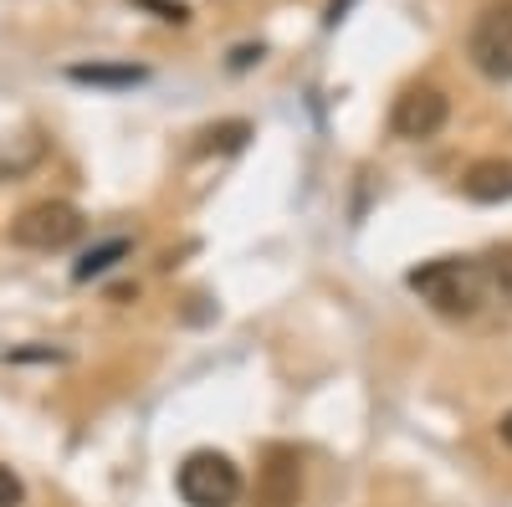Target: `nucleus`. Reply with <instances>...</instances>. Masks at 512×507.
Here are the masks:
<instances>
[{
  "label": "nucleus",
  "instance_id": "1",
  "mask_svg": "<svg viewBox=\"0 0 512 507\" xmlns=\"http://www.w3.org/2000/svg\"><path fill=\"white\" fill-rule=\"evenodd\" d=\"M410 292L441 318L451 323H466V318H477L482 303H487V272L477 257H436V262H420L410 277Z\"/></svg>",
  "mask_w": 512,
  "mask_h": 507
},
{
  "label": "nucleus",
  "instance_id": "2",
  "mask_svg": "<svg viewBox=\"0 0 512 507\" xmlns=\"http://www.w3.org/2000/svg\"><path fill=\"white\" fill-rule=\"evenodd\" d=\"M175 487L185 507H236L241 502V472L226 451H190L175 472Z\"/></svg>",
  "mask_w": 512,
  "mask_h": 507
},
{
  "label": "nucleus",
  "instance_id": "3",
  "mask_svg": "<svg viewBox=\"0 0 512 507\" xmlns=\"http://www.w3.org/2000/svg\"><path fill=\"white\" fill-rule=\"evenodd\" d=\"M82 236V210L67 200H36L11 221V241L21 251H62Z\"/></svg>",
  "mask_w": 512,
  "mask_h": 507
},
{
  "label": "nucleus",
  "instance_id": "4",
  "mask_svg": "<svg viewBox=\"0 0 512 507\" xmlns=\"http://www.w3.org/2000/svg\"><path fill=\"white\" fill-rule=\"evenodd\" d=\"M466 57L492 82H512V0H492V6L472 21L466 36Z\"/></svg>",
  "mask_w": 512,
  "mask_h": 507
},
{
  "label": "nucleus",
  "instance_id": "5",
  "mask_svg": "<svg viewBox=\"0 0 512 507\" xmlns=\"http://www.w3.org/2000/svg\"><path fill=\"white\" fill-rule=\"evenodd\" d=\"M451 118V98L441 88H405L390 108L395 139H436Z\"/></svg>",
  "mask_w": 512,
  "mask_h": 507
},
{
  "label": "nucleus",
  "instance_id": "6",
  "mask_svg": "<svg viewBox=\"0 0 512 507\" xmlns=\"http://www.w3.org/2000/svg\"><path fill=\"white\" fill-rule=\"evenodd\" d=\"M303 502V456L292 446H272L256 477V507H297Z\"/></svg>",
  "mask_w": 512,
  "mask_h": 507
},
{
  "label": "nucleus",
  "instance_id": "7",
  "mask_svg": "<svg viewBox=\"0 0 512 507\" xmlns=\"http://www.w3.org/2000/svg\"><path fill=\"white\" fill-rule=\"evenodd\" d=\"M461 190H466V200H477V205L512 200V159H477L461 175Z\"/></svg>",
  "mask_w": 512,
  "mask_h": 507
},
{
  "label": "nucleus",
  "instance_id": "8",
  "mask_svg": "<svg viewBox=\"0 0 512 507\" xmlns=\"http://www.w3.org/2000/svg\"><path fill=\"white\" fill-rule=\"evenodd\" d=\"M251 139V123L246 118H231V123H216V129H205L195 154H236L241 144Z\"/></svg>",
  "mask_w": 512,
  "mask_h": 507
},
{
  "label": "nucleus",
  "instance_id": "9",
  "mask_svg": "<svg viewBox=\"0 0 512 507\" xmlns=\"http://www.w3.org/2000/svg\"><path fill=\"white\" fill-rule=\"evenodd\" d=\"M144 77H149L144 67H103V62L72 67V82H93V88H134V82H144Z\"/></svg>",
  "mask_w": 512,
  "mask_h": 507
},
{
  "label": "nucleus",
  "instance_id": "10",
  "mask_svg": "<svg viewBox=\"0 0 512 507\" xmlns=\"http://www.w3.org/2000/svg\"><path fill=\"white\" fill-rule=\"evenodd\" d=\"M482 272H487L492 298H502L512 308V246H492L487 257H482Z\"/></svg>",
  "mask_w": 512,
  "mask_h": 507
},
{
  "label": "nucleus",
  "instance_id": "11",
  "mask_svg": "<svg viewBox=\"0 0 512 507\" xmlns=\"http://www.w3.org/2000/svg\"><path fill=\"white\" fill-rule=\"evenodd\" d=\"M118 257H128V241H103L98 251H88V257L72 267V277H77V282H93V277H103Z\"/></svg>",
  "mask_w": 512,
  "mask_h": 507
},
{
  "label": "nucleus",
  "instance_id": "12",
  "mask_svg": "<svg viewBox=\"0 0 512 507\" xmlns=\"http://www.w3.org/2000/svg\"><path fill=\"white\" fill-rule=\"evenodd\" d=\"M26 502V487H21V477L0 461V507H21Z\"/></svg>",
  "mask_w": 512,
  "mask_h": 507
},
{
  "label": "nucleus",
  "instance_id": "13",
  "mask_svg": "<svg viewBox=\"0 0 512 507\" xmlns=\"http://www.w3.org/2000/svg\"><path fill=\"white\" fill-rule=\"evenodd\" d=\"M139 6L159 11L164 21H175V26H185V21H190V6H185V0H139Z\"/></svg>",
  "mask_w": 512,
  "mask_h": 507
},
{
  "label": "nucleus",
  "instance_id": "14",
  "mask_svg": "<svg viewBox=\"0 0 512 507\" xmlns=\"http://www.w3.org/2000/svg\"><path fill=\"white\" fill-rule=\"evenodd\" d=\"M349 6H354V0H328V16H323V21H328V26H338V21L349 16Z\"/></svg>",
  "mask_w": 512,
  "mask_h": 507
},
{
  "label": "nucleus",
  "instance_id": "15",
  "mask_svg": "<svg viewBox=\"0 0 512 507\" xmlns=\"http://www.w3.org/2000/svg\"><path fill=\"white\" fill-rule=\"evenodd\" d=\"M256 57H262V47H241V52H236V62H231V67H251V62H256Z\"/></svg>",
  "mask_w": 512,
  "mask_h": 507
},
{
  "label": "nucleus",
  "instance_id": "16",
  "mask_svg": "<svg viewBox=\"0 0 512 507\" xmlns=\"http://www.w3.org/2000/svg\"><path fill=\"white\" fill-rule=\"evenodd\" d=\"M497 436H502V441H507V446H512V410H507V415H502V420H497Z\"/></svg>",
  "mask_w": 512,
  "mask_h": 507
}]
</instances>
